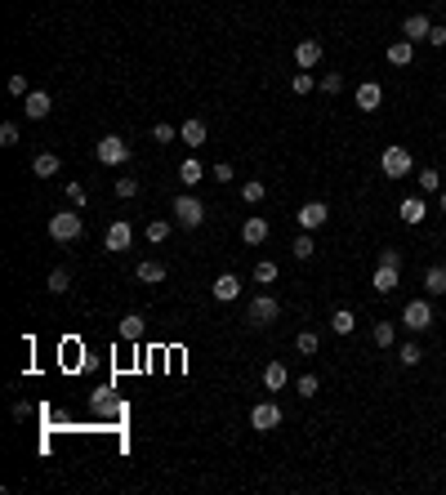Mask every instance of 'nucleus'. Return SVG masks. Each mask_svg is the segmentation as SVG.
Instances as JSON below:
<instances>
[{
  "mask_svg": "<svg viewBox=\"0 0 446 495\" xmlns=\"http://www.w3.org/2000/svg\"><path fill=\"white\" fill-rule=\"evenodd\" d=\"M14 143H18V125L5 121V125H0V147H14Z\"/></svg>",
  "mask_w": 446,
  "mask_h": 495,
  "instance_id": "nucleus-41",
  "label": "nucleus"
},
{
  "mask_svg": "<svg viewBox=\"0 0 446 495\" xmlns=\"http://www.w3.org/2000/svg\"><path fill=\"white\" fill-rule=\"evenodd\" d=\"M68 290H72L68 268H54V272H49V294H68Z\"/></svg>",
  "mask_w": 446,
  "mask_h": 495,
  "instance_id": "nucleus-32",
  "label": "nucleus"
},
{
  "mask_svg": "<svg viewBox=\"0 0 446 495\" xmlns=\"http://www.w3.org/2000/svg\"><path fill=\"white\" fill-rule=\"evenodd\" d=\"M152 139H156V143H174V139H179V129L161 121V125H152Z\"/></svg>",
  "mask_w": 446,
  "mask_h": 495,
  "instance_id": "nucleus-40",
  "label": "nucleus"
},
{
  "mask_svg": "<svg viewBox=\"0 0 446 495\" xmlns=\"http://www.w3.org/2000/svg\"><path fill=\"white\" fill-rule=\"evenodd\" d=\"M398 277H402V268H388V263H379L375 277H371V290H375V294H393V290H398Z\"/></svg>",
  "mask_w": 446,
  "mask_h": 495,
  "instance_id": "nucleus-16",
  "label": "nucleus"
},
{
  "mask_svg": "<svg viewBox=\"0 0 446 495\" xmlns=\"http://www.w3.org/2000/svg\"><path fill=\"white\" fill-rule=\"evenodd\" d=\"M428 31H433V18H428V14H410V18L402 23V36H406L410 45H420V41H428Z\"/></svg>",
  "mask_w": 446,
  "mask_h": 495,
  "instance_id": "nucleus-12",
  "label": "nucleus"
},
{
  "mask_svg": "<svg viewBox=\"0 0 446 495\" xmlns=\"http://www.w3.org/2000/svg\"><path fill=\"white\" fill-rule=\"evenodd\" d=\"M294 348H299L304 357H312L322 348V335H317V330H299V335H294Z\"/></svg>",
  "mask_w": 446,
  "mask_h": 495,
  "instance_id": "nucleus-30",
  "label": "nucleus"
},
{
  "mask_svg": "<svg viewBox=\"0 0 446 495\" xmlns=\"http://www.w3.org/2000/svg\"><path fill=\"white\" fill-rule=\"evenodd\" d=\"M402 326L415 330V335H424V330L433 326V304H428V299H410V304L402 308Z\"/></svg>",
  "mask_w": 446,
  "mask_h": 495,
  "instance_id": "nucleus-6",
  "label": "nucleus"
},
{
  "mask_svg": "<svg viewBox=\"0 0 446 495\" xmlns=\"http://www.w3.org/2000/svg\"><path fill=\"white\" fill-rule=\"evenodd\" d=\"M290 255H294V259H299V263H308L312 255H317V245H312V233H299V237H294V245H290Z\"/></svg>",
  "mask_w": 446,
  "mask_h": 495,
  "instance_id": "nucleus-27",
  "label": "nucleus"
},
{
  "mask_svg": "<svg viewBox=\"0 0 446 495\" xmlns=\"http://www.w3.org/2000/svg\"><path fill=\"white\" fill-rule=\"evenodd\" d=\"M210 179H214V183H233V165H228V161H219V165L210 170Z\"/></svg>",
  "mask_w": 446,
  "mask_h": 495,
  "instance_id": "nucleus-42",
  "label": "nucleus"
},
{
  "mask_svg": "<svg viewBox=\"0 0 446 495\" xmlns=\"http://www.w3.org/2000/svg\"><path fill=\"white\" fill-rule=\"evenodd\" d=\"M398 361H402V366H420V361H424V348H420L415 339H406V344H398Z\"/></svg>",
  "mask_w": 446,
  "mask_h": 495,
  "instance_id": "nucleus-26",
  "label": "nucleus"
},
{
  "mask_svg": "<svg viewBox=\"0 0 446 495\" xmlns=\"http://www.w3.org/2000/svg\"><path fill=\"white\" fill-rule=\"evenodd\" d=\"M379 170H384V179H406L410 170H415V156H410V147L388 143L384 152H379Z\"/></svg>",
  "mask_w": 446,
  "mask_h": 495,
  "instance_id": "nucleus-1",
  "label": "nucleus"
},
{
  "mask_svg": "<svg viewBox=\"0 0 446 495\" xmlns=\"http://www.w3.org/2000/svg\"><path fill=\"white\" fill-rule=\"evenodd\" d=\"M58 170H63V161H58L54 152H41L36 161H31V174H36V179H54Z\"/></svg>",
  "mask_w": 446,
  "mask_h": 495,
  "instance_id": "nucleus-22",
  "label": "nucleus"
},
{
  "mask_svg": "<svg viewBox=\"0 0 446 495\" xmlns=\"http://www.w3.org/2000/svg\"><path fill=\"white\" fill-rule=\"evenodd\" d=\"M49 107H54V98H49L45 90H31V94H27V103H23L27 121H45V117H49Z\"/></svg>",
  "mask_w": 446,
  "mask_h": 495,
  "instance_id": "nucleus-15",
  "label": "nucleus"
},
{
  "mask_svg": "<svg viewBox=\"0 0 446 495\" xmlns=\"http://www.w3.org/2000/svg\"><path fill=\"white\" fill-rule=\"evenodd\" d=\"M170 214H174V223L179 228H201L206 223V206L196 201L192 192H184V196H174V206H170Z\"/></svg>",
  "mask_w": 446,
  "mask_h": 495,
  "instance_id": "nucleus-2",
  "label": "nucleus"
},
{
  "mask_svg": "<svg viewBox=\"0 0 446 495\" xmlns=\"http://www.w3.org/2000/svg\"><path fill=\"white\" fill-rule=\"evenodd\" d=\"M250 428H255V433H272V428H282V406H277V402H259L250 410Z\"/></svg>",
  "mask_w": 446,
  "mask_h": 495,
  "instance_id": "nucleus-7",
  "label": "nucleus"
},
{
  "mask_svg": "<svg viewBox=\"0 0 446 495\" xmlns=\"http://www.w3.org/2000/svg\"><path fill=\"white\" fill-rule=\"evenodd\" d=\"M398 214H402V223H410V228H420V223L428 219V201H424V196H406V201L398 206Z\"/></svg>",
  "mask_w": 446,
  "mask_h": 495,
  "instance_id": "nucleus-14",
  "label": "nucleus"
},
{
  "mask_svg": "<svg viewBox=\"0 0 446 495\" xmlns=\"http://www.w3.org/2000/svg\"><path fill=\"white\" fill-rule=\"evenodd\" d=\"M255 282H259V286H272V282H277V263H272V259L255 263Z\"/></svg>",
  "mask_w": 446,
  "mask_h": 495,
  "instance_id": "nucleus-33",
  "label": "nucleus"
},
{
  "mask_svg": "<svg viewBox=\"0 0 446 495\" xmlns=\"http://www.w3.org/2000/svg\"><path fill=\"white\" fill-rule=\"evenodd\" d=\"M290 384V371L282 366V361H268V366H263V388L268 393H282Z\"/></svg>",
  "mask_w": 446,
  "mask_h": 495,
  "instance_id": "nucleus-18",
  "label": "nucleus"
},
{
  "mask_svg": "<svg viewBox=\"0 0 446 495\" xmlns=\"http://www.w3.org/2000/svg\"><path fill=\"white\" fill-rule=\"evenodd\" d=\"M384 58L393 63V68H406V63H410V58H415V45H410V41L402 36V41H393V45L384 49Z\"/></svg>",
  "mask_w": 446,
  "mask_h": 495,
  "instance_id": "nucleus-19",
  "label": "nucleus"
},
{
  "mask_svg": "<svg viewBox=\"0 0 446 495\" xmlns=\"http://www.w3.org/2000/svg\"><path fill=\"white\" fill-rule=\"evenodd\" d=\"M294 388H299V398H317V393H322L317 375H299V379H294Z\"/></svg>",
  "mask_w": 446,
  "mask_h": 495,
  "instance_id": "nucleus-36",
  "label": "nucleus"
},
{
  "mask_svg": "<svg viewBox=\"0 0 446 495\" xmlns=\"http://www.w3.org/2000/svg\"><path fill=\"white\" fill-rule=\"evenodd\" d=\"M330 330H335V335H353V330H357L353 308H335V312H330Z\"/></svg>",
  "mask_w": 446,
  "mask_h": 495,
  "instance_id": "nucleus-24",
  "label": "nucleus"
},
{
  "mask_svg": "<svg viewBox=\"0 0 446 495\" xmlns=\"http://www.w3.org/2000/svg\"><path fill=\"white\" fill-rule=\"evenodd\" d=\"M353 103H357V112H379V103H384V85H379V80H361Z\"/></svg>",
  "mask_w": 446,
  "mask_h": 495,
  "instance_id": "nucleus-9",
  "label": "nucleus"
},
{
  "mask_svg": "<svg viewBox=\"0 0 446 495\" xmlns=\"http://www.w3.org/2000/svg\"><path fill=\"white\" fill-rule=\"evenodd\" d=\"M437 206H442V214H446V188H442V192H437Z\"/></svg>",
  "mask_w": 446,
  "mask_h": 495,
  "instance_id": "nucleus-47",
  "label": "nucleus"
},
{
  "mask_svg": "<svg viewBox=\"0 0 446 495\" xmlns=\"http://www.w3.org/2000/svg\"><path fill=\"white\" fill-rule=\"evenodd\" d=\"M9 94H14V98H27V94H31V90H27V76H23V72H14V76H9Z\"/></svg>",
  "mask_w": 446,
  "mask_h": 495,
  "instance_id": "nucleus-38",
  "label": "nucleus"
},
{
  "mask_svg": "<svg viewBox=\"0 0 446 495\" xmlns=\"http://www.w3.org/2000/svg\"><path fill=\"white\" fill-rule=\"evenodd\" d=\"M294 219H299L304 233H317V228L330 219V206H326V201H308V206H299V214H294Z\"/></svg>",
  "mask_w": 446,
  "mask_h": 495,
  "instance_id": "nucleus-10",
  "label": "nucleus"
},
{
  "mask_svg": "<svg viewBox=\"0 0 446 495\" xmlns=\"http://www.w3.org/2000/svg\"><path fill=\"white\" fill-rule=\"evenodd\" d=\"M290 90H294V94H312V72H294Z\"/></svg>",
  "mask_w": 446,
  "mask_h": 495,
  "instance_id": "nucleus-39",
  "label": "nucleus"
},
{
  "mask_svg": "<svg viewBox=\"0 0 446 495\" xmlns=\"http://www.w3.org/2000/svg\"><path fill=\"white\" fill-rule=\"evenodd\" d=\"M201 179H206V170H201V161H196V156H188L184 165H179V183H184V188H196Z\"/></svg>",
  "mask_w": 446,
  "mask_h": 495,
  "instance_id": "nucleus-23",
  "label": "nucleus"
},
{
  "mask_svg": "<svg viewBox=\"0 0 446 495\" xmlns=\"http://www.w3.org/2000/svg\"><path fill=\"white\" fill-rule=\"evenodd\" d=\"M294 63H299V72H312V68L322 63V41H317V36L299 41V45H294Z\"/></svg>",
  "mask_w": 446,
  "mask_h": 495,
  "instance_id": "nucleus-11",
  "label": "nucleus"
},
{
  "mask_svg": "<svg viewBox=\"0 0 446 495\" xmlns=\"http://www.w3.org/2000/svg\"><path fill=\"white\" fill-rule=\"evenodd\" d=\"M80 228H85V223H80V214H76V210L49 214V237H54V241H76V237H80Z\"/></svg>",
  "mask_w": 446,
  "mask_h": 495,
  "instance_id": "nucleus-4",
  "label": "nucleus"
},
{
  "mask_svg": "<svg viewBox=\"0 0 446 495\" xmlns=\"http://www.w3.org/2000/svg\"><path fill=\"white\" fill-rule=\"evenodd\" d=\"M241 241H245V245H263V241H268V219L250 214V219L241 223Z\"/></svg>",
  "mask_w": 446,
  "mask_h": 495,
  "instance_id": "nucleus-17",
  "label": "nucleus"
},
{
  "mask_svg": "<svg viewBox=\"0 0 446 495\" xmlns=\"http://www.w3.org/2000/svg\"><path fill=\"white\" fill-rule=\"evenodd\" d=\"M134 277H139V282H147V286H156V282H165V263L143 259V263H134Z\"/></svg>",
  "mask_w": 446,
  "mask_h": 495,
  "instance_id": "nucleus-21",
  "label": "nucleus"
},
{
  "mask_svg": "<svg viewBox=\"0 0 446 495\" xmlns=\"http://www.w3.org/2000/svg\"><path fill=\"white\" fill-rule=\"evenodd\" d=\"M134 245V228H129L125 219H117L107 228V237H103V250H112V255H121V250H129Z\"/></svg>",
  "mask_w": 446,
  "mask_h": 495,
  "instance_id": "nucleus-8",
  "label": "nucleus"
},
{
  "mask_svg": "<svg viewBox=\"0 0 446 495\" xmlns=\"http://www.w3.org/2000/svg\"><path fill=\"white\" fill-rule=\"evenodd\" d=\"M428 45H433V49H446V23H433V31H428Z\"/></svg>",
  "mask_w": 446,
  "mask_h": 495,
  "instance_id": "nucleus-44",
  "label": "nucleus"
},
{
  "mask_svg": "<svg viewBox=\"0 0 446 495\" xmlns=\"http://www.w3.org/2000/svg\"><path fill=\"white\" fill-rule=\"evenodd\" d=\"M94 156H98V165H125L129 161V143L121 134H103L94 143Z\"/></svg>",
  "mask_w": 446,
  "mask_h": 495,
  "instance_id": "nucleus-3",
  "label": "nucleus"
},
{
  "mask_svg": "<svg viewBox=\"0 0 446 495\" xmlns=\"http://www.w3.org/2000/svg\"><path fill=\"white\" fill-rule=\"evenodd\" d=\"M63 192H68V201L80 210V206H85V188H80V183H68V188H63Z\"/></svg>",
  "mask_w": 446,
  "mask_h": 495,
  "instance_id": "nucleus-45",
  "label": "nucleus"
},
{
  "mask_svg": "<svg viewBox=\"0 0 446 495\" xmlns=\"http://www.w3.org/2000/svg\"><path fill=\"white\" fill-rule=\"evenodd\" d=\"M420 188L424 192H442V174L433 170V165H424V170H420Z\"/></svg>",
  "mask_w": 446,
  "mask_h": 495,
  "instance_id": "nucleus-34",
  "label": "nucleus"
},
{
  "mask_svg": "<svg viewBox=\"0 0 446 495\" xmlns=\"http://www.w3.org/2000/svg\"><path fill=\"white\" fill-rule=\"evenodd\" d=\"M379 263H388V268H402V250H393V245H388V250H379Z\"/></svg>",
  "mask_w": 446,
  "mask_h": 495,
  "instance_id": "nucleus-46",
  "label": "nucleus"
},
{
  "mask_svg": "<svg viewBox=\"0 0 446 495\" xmlns=\"http://www.w3.org/2000/svg\"><path fill=\"white\" fill-rule=\"evenodd\" d=\"M147 321L139 317V312H129V317H121V339H143Z\"/></svg>",
  "mask_w": 446,
  "mask_h": 495,
  "instance_id": "nucleus-28",
  "label": "nucleus"
},
{
  "mask_svg": "<svg viewBox=\"0 0 446 495\" xmlns=\"http://www.w3.org/2000/svg\"><path fill=\"white\" fill-rule=\"evenodd\" d=\"M424 290L428 294H446V263H433V268L424 272Z\"/></svg>",
  "mask_w": 446,
  "mask_h": 495,
  "instance_id": "nucleus-25",
  "label": "nucleus"
},
{
  "mask_svg": "<svg viewBox=\"0 0 446 495\" xmlns=\"http://www.w3.org/2000/svg\"><path fill=\"white\" fill-rule=\"evenodd\" d=\"M237 294H241V277L237 272H219V277H214V299H219V304H233Z\"/></svg>",
  "mask_w": 446,
  "mask_h": 495,
  "instance_id": "nucleus-13",
  "label": "nucleus"
},
{
  "mask_svg": "<svg viewBox=\"0 0 446 495\" xmlns=\"http://www.w3.org/2000/svg\"><path fill=\"white\" fill-rule=\"evenodd\" d=\"M263 196H268V188H263L259 179H245V183H241V201H245V206H259Z\"/></svg>",
  "mask_w": 446,
  "mask_h": 495,
  "instance_id": "nucleus-31",
  "label": "nucleus"
},
{
  "mask_svg": "<svg viewBox=\"0 0 446 495\" xmlns=\"http://www.w3.org/2000/svg\"><path fill=\"white\" fill-rule=\"evenodd\" d=\"M245 317H250L255 326H272L277 317H282V299H277V294H255L250 308H245Z\"/></svg>",
  "mask_w": 446,
  "mask_h": 495,
  "instance_id": "nucleus-5",
  "label": "nucleus"
},
{
  "mask_svg": "<svg viewBox=\"0 0 446 495\" xmlns=\"http://www.w3.org/2000/svg\"><path fill=\"white\" fill-rule=\"evenodd\" d=\"M179 139H184L188 147H201V143H206V121H201V117L184 121V125H179Z\"/></svg>",
  "mask_w": 446,
  "mask_h": 495,
  "instance_id": "nucleus-20",
  "label": "nucleus"
},
{
  "mask_svg": "<svg viewBox=\"0 0 446 495\" xmlns=\"http://www.w3.org/2000/svg\"><path fill=\"white\" fill-rule=\"evenodd\" d=\"M322 90H326V94H344V76H339V72H326V76H322Z\"/></svg>",
  "mask_w": 446,
  "mask_h": 495,
  "instance_id": "nucleus-37",
  "label": "nucleus"
},
{
  "mask_svg": "<svg viewBox=\"0 0 446 495\" xmlns=\"http://www.w3.org/2000/svg\"><path fill=\"white\" fill-rule=\"evenodd\" d=\"M143 233H147V241H152V245H161L165 237H170V223H165V219H152V223L143 228Z\"/></svg>",
  "mask_w": 446,
  "mask_h": 495,
  "instance_id": "nucleus-35",
  "label": "nucleus"
},
{
  "mask_svg": "<svg viewBox=\"0 0 446 495\" xmlns=\"http://www.w3.org/2000/svg\"><path fill=\"white\" fill-rule=\"evenodd\" d=\"M371 339L379 344V348H393V344H398V330H393V321H375Z\"/></svg>",
  "mask_w": 446,
  "mask_h": 495,
  "instance_id": "nucleus-29",
  "label": "nucleus"
},
{
  "mask_svg": "<svg viewBox=\"0 0 446 495\" xmlns=\"http://www.w3.org/2000/svg\"><path fill=\"white\" fill-rule=\"evenodd\" d=\"M117 196H125V201L139 196V179H117Z\"/></svg>",
  "mask_w": 446,
  "mask_h": 495,
  "instance_id": "nucleus-43",
  "label": "nucleus"
}]
</instances>
